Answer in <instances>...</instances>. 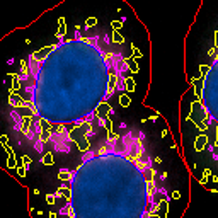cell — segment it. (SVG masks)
Returning a JSON list of instances; mask_svg holds the SVG:
<instances>
[{
    "instance_id": "3",
    "label": "cell",
    "mask_w": 218,
    "mask_h": 218,
    "mask_svg": "<svg viewBox=\"0 0 218 218\" xmlns=\"http://www.w3.org/2000/svg\"><path fill=\"white\" fill-rule=\"evenodd\" d=\"M191 83L198 102L186 116L187 170L206 191L218 192V27Z\"/></svg>"
},
{
    "instance_id": "1",
    "label": "cell",
    "mask_w": 218,
    "mask_h": 218,
    "mask_svg": "<svg viewBox=\"0 0 218 218\" xmlns=\"http://www.w3.org/2000/svg\"><path fill=\"white\" fill-rule=\"evenodd\" d=\"M10 78L12 130L41 157L70 154L111 128L112 104L131 82L130 48L104 29L77 26L29 53Z\"/></svg>"
},
{
    "instance_id": "2",
    "label": "cell",
    "mask_w": 218,
    "mask_h": 218,
    "mask_svg": "<svg viewBox=\"0 0 218 218\" xmlns=\"http://www.w3.org/2000/svg\"><path fill=\"white\" fill-rule=\"evenodd\" d=\"M191 177L174 181L140 128L107 130L68 174L67 218H182Z\"/></svg>"
}]
</instances>
